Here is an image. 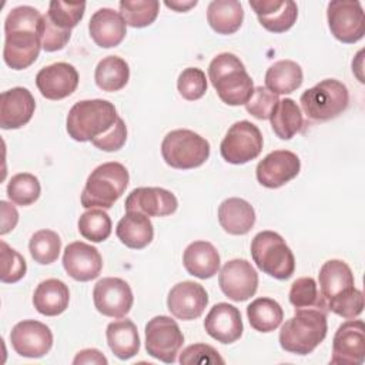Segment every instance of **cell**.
Listing matches in <instances>:
<instances>
[{
    "label": "cell",
    "instance_id": "cell-1",
    "mask_svg": "<svg viewBox=\"0 0 365 365\" xmlns=\"http://www.w3.org/2000/svg\"><path fill=\"white\" fill-rule=\"evenodd\" d=\"M43 14L31 6L10 10L4 21L3 60L13 70L30 67L38 57L41 47Z\"/></svg>",
    "mask_w": 365,
    "mask_h": 365
},
{
    "label": "cell",
    "instance_id": "cell-2",
    "mask_svg": "<svg viewBox=\"0 0 365 365\" xmlns=\"http://www.w3.org/2000/svg\"><path fill=\"white\" fill-rule=\"evenodd\" d=\"M318 281L328 311L346 319L361 315L364 311V295L362 291L355 288L354 274L346 262L341 259L324 262Z\"/></svg>",
    "mask_w": 365,
    "mask_h": 365
},
{
    "label": "cell",
    "instance_id": "cell-3",
    "mask_svg": "<svg viewBox=\"0 0 365 365\" xmlns=\"http://www.w3.org/2000/svg\"><path fill=\"white\" fill-rule=\"evenodd\" d=\"M327 312L317 308H298L279 331V345L295 355L311 354L327 336Z\"/></svg>",
    "mask_w": 365,
    "mask_h": 365
},
{
    "label": "cell",
    "instance_id": "cell-4",
    "mask_svg": "<svg viewBox=\"0 0 365 365\" xmlns=\"http://www.w3.org/2000/svg\"><path fill=\"white\" fill-rule=\"evenodd\" d=\"M208 77L218 97L228 106H242L252 96L254 83L242 61L232 53L215 56L208 66Z\"/></svg>",
    "mask_w": 365,
    "mask_h": 365
},
{
    "label": "cell",
    "instance_id": "cell-5",
    "mask_svg": "<svg viewBox=\"0 0 365 365\" xmlns=\"http://www.w3.org/2000/svg\"><path fill=\"white\" fill-rule=\"evenodd\" d=\"M117 120L118 114L113 103L101 98L81 100L70 108L66 128L73 140L84 143L106 134Z\"/></svg>",
    "mask_w": 365,
    "mask_h": 365
},
{
    "label": "cell",
    "instance_id": "cell-6",
    "mask_svg": "<svg viewBox=\"0 0 365 365\" xmlns=\"http://www.w3.org/2000/svg\"><path fill=\"white\" fill-rule=\"evenodd\" d=\"M128 180L130 175L127 168L117 161L104 163L96 167L88 175L81 192V205L88 210L111 208L124 194Z\"/></svg>",
    "mask_w": 365,
    "mask_h": 365
},
{
    "label": "cell",
    "instance_id": "cell-7",
    "mask_svg": "<svg viewBox=\"0 0 365 365\" xmlns=\"http://www.w3.org/2000/svg\"><path fill=\"white\" fill-rule=\"evenodd\" d=\"M255 265L275 279H288L295 271V258L285 240L274 231H261L251 241Z\"/></svg>",
    "mask_w": 365,
    "mask_h": 365
},
{
    "label": "cell",
    "instance_id": "cell-8",
    "mask_svg": "<svg viewBox=\"0 0 365 365\" xmlns=\"http://www.w3.org/2000/svg\"><path fill=\"white\" fill-rule=\"evenodd\" d=\"M304 114L314 121H328L346 110L349 93L344 83L335 78H325L308 88L299 98Z\"/></svg>",
    "mask_w": 365,
    "mask_h": 365
},
{
    "label": "cell",
    "instance_id": "cell-9",
    "mask_svg": "<svg viewBox=\"0 0 365 365\" xmlns=\"http://www.w3.org/2000/svg\"><path fill=\"white\" fill-rule=\"evenodd\" d=\"M164 161L177 170H191L202 165L210 157V143L200 134L178 128L170 131L161 143Z\"/></svg>",
    "mask_w": 365,
    "mask_h": 365
},
{
    "label": "cell",
    "instance_id": "cell-10",
    "mask_svg": "<svg viewBox=\"0 0 365 365\" xmlns=\"http://www.w3.org/2000/svg\"><path fill=\"white\" fill-rule=\"evenodd\" d=\"M262 134L251 121L242 120L234 123L221 141L220 153L230 164H245L259 155L262 151Z\"/></svg>",
    "mask_w": 365,
    "mask_h": 365
},
{
    "label": "cell",
    "instance_id": "cell-11",
    "mask_svg": "<svg viewBox=\"0 0 365 365\" xmlns=\"http://www.w3.org/2000/svg\"><path fill=\"white\" fill-rule=\"evenodd\" d=\"M182 344L184 335L173 318L157 315L145 324V349L153 358L173 364Z\"/></svg>",
    "mask_w": 365,
    "mask_h": 365
},
{
    "label": "cell",
    "instance_id": "cell-12",
    "mask_svg": "<svg viewBox=\"0 0 365 365\" xmlns=\"http://www.w3.org/2000/svg\"><path fill=\"white\" fill-rule=\"evenodd\" d=\"M327 20L331 34L341 43L354 44L365 34L364 9L358 0L329 1Z\"/></svg>",
    "mask_w": 365,
    "mask_h": 365
},
{
    "label": "cell",
    "instance_id": "cell-13",
    "mask_svg": "<svg viewBox=\"0 0 365 365\" xmlns=\"http://www.w3.org/2000/svg\"><path fill=\"white\" fill-rule=\"evenodd\" d=\"M365 358V325L361 319L342 322L332 339L331 364L361 365Z\"/></svg>",
    "mask_w": 365,
    "mask_h": 365
},
{
    "label": "cell",
    "instance_id": "cell-14",
    "mask_svg": "<svg viewBox=\"0 0 365 365\" xmlns=\"http://www.w3.org/2000/svg\"><path fill=\"white\" fill-rule=\"evenodd\" d=\"M218 284L224 295L235 302L254 297L258 288V274L247 259H231L218 274Z\"/></svg>",
    "mask_w": 365,
    "mask_h": 365
},
{
    "label": "cell",
    "instance_id": "cell-15",
    "mask_svg": "<svg viewBox=\"0 0 365 365\" xmlns=\"http://www.w3.org/2000/svg\"><path fill=\"white\" fill-rule=\"evenodd\" d=\"M93 301L100 314L111 318H123L130 312L134 297L130 285L124 279L107 277L94 285Z\"/></svg>",
    "mask_w": 365,
    "mask_h": 365
},
{
    "label": "cell",
    "instance_id": "cell-16",
    "mask_svg": "<svg viewBox=\"0 0 365 365\" xmlns=\"http://www.w3.org/2000/svg\"><path fill=\"white\" fill-rule=\"evenodd\" d=\"M10 342L20 356L41 358L53 346V334L46 324L36 319H24L13 327Z\"/></svg>",
    "mask_w": 365,
    "mask_h": 365
},
{
    "label": "cell",
    "instance_id": "cell-17",
    "mask_svg": "<svg viewBox=\"0 0 365 365\" xmlns=\"http://www.w3.org/2000/svg\"><path fill=\"white\" fill-rule=\"evenodd\" d=\"M301 170L298 155L288 150H275L267 154L257 165L255 175L261 185L279 188L294 180Z\"/></svg>",
    "mask_w": 365,
    "mask_h": 365
},
{
    "label": "cell",
    "instance_id": "cell-18",
    "mask_svg": "<svg viewBox=\"0 0 365 365\" xmlns=\"http://www.w3.org/2000/svg\"><path fill=\"white\" fill-rule=\"evenodd\" d=\"M208 304L205 288L194 281H182L175 284L167 297L168 311L178 319L191 321L202 315Z\"/></svg>",
    "mask_w": 365,
    "mask_h": 365
},
{
    "label": "cell",
    "instance_id": "cell-19",
    "mask_svg": "<svg viewBox=\"0 0 365 365\" xmlns=\"http://www.w3.org/2000/svg\"><path fill=\"white\" fill-rule=\"evenodd\" d=\"M36 86L43 97L48 100H61L76 91L78 86V73L76 67L68 63H53L37 73Z\"/></svg>",
    "mask_w": 365,
    "mask_h": 365
},
{
    "label": "cell",
    "instance_id": "cell-20",
    "mask_svg": "<svg viewBox=\"0 0 365 365\" xmlns=\"http://www.w3.org/2000/svg\"><path fill=\"white\" fill-rule=\"evenodd\" d=\"M63 267L73 279L87 282L100 275L103 258L96 247L83 241H74L64 250Z\"/></svg>",
    "mask_w": 365,
    "mask_h": 365
},
{
    "label": "cell",
    "instance_id": "cell-21",
    "mask_svg": "<svg viewBox=\"0 0 365 365\" xmlns=\"http://www.w3.org/2000/svg\"><path fill=\"white\" fill-rule=\"evenodd\" d=\"M125 211H138L147 217H165L175 212L178 201L175 195L160 187L134 188L125 198Z\"/></svg>",
    "mask_w": 365,
    "mask_h": 365
},
{
    "label": "cell",
    "instance_id": "cell-22",
    "mask_svg": "<svg viewBox=\"0 0 365 365\" xmlns=\"http://www.w3.org/2000/svg\"><path fill=\"white\" fill-rule=\"evenodd\" d=\"M36 110L33 94L26 87H13L0 96V127L17 130L26 125Z\"/></svg>",
    "mask_w": 365,
    "mask_h": 365
},
{
    "label": "cell",
    "instance_id": "cell-23",
    "mask_svg": "<svg viewBox=\"0 0 365 365\" xmlns=\"http://www.w3.org/2000/svg\"><path fill=\"white\" fill-rule=\"evenodd\" d=\"M204 328L215 341L221 344H232L241 338L244 331L241 312L231 304H215L204 319Z\"/></svg>",
    "mask_w": 365,
    "mask_h": 365
},
{
    "label": "cell",
    "instance_id": "cell-24",
    "mask_svg": "<svg viewBox=\"0 0 365 365\" xmlns=\"http://www.w3.org/2000/svg\"><path fill=\"white\" fill-rule=\"evenodd\" d=\"M261 26L271 33L289 30L298 17V7L292 0H250Z\"/></svg>",
    "mask_w": 365,
    "mask_h": 365
},
{
    "label": "cell",
    "instance_id": "cell-25",
    "mask_svg": "<svg viewBox=\"0 0 365 365\" xmlns=\"http://www.w3.org/2000/svg\"><path fill=\"white\" fill-rule=\"evenodd\" d=\"M88 31L97 46L111 48L124 40L127 34V24L120 13L113 9L103 7L91 16L88 21Z\"/></svg>",
    "mask_w": 365,
    "mask_h": 365
},
{
    "label": "cell",
    "instance_id": "cell-26",
    "mask_svg": "<svg viewBox=\"0 0 365 365\" xmlns=\"http://www.w3.org/2000/svg\"><path fill=\"white\" fill-rule=\"evenodd\" d=\"M218 222L231 235H245L255 224V211L242 198H227L218 207Z\"/></svg>",
    "mask_w": 365,
    "mask_h": 365
},
{
    "label": "cell",
    "instance_id": "cell-27",
    "mask_svg": "<svg viewBox=\"0 0 365 365\" xmlns=\"http://www.w3.org/2000/svg\"><path fill=\"white\" fill-rule=\"evenodd\" d=\"M220 254L208 241L191 242L182 254V264L187 272L200 279L214 277L220 269Z\"/></svg>",
    "mask_w": 365,
    "mask_h": 365
},
{
    "label": "cell",
    "instance_id": "cell-28",
    "mask_svg": "<svg viewBox=\"0 0 365 365\" xmlns=\"http://www.w3.org/2000/svg\"><path fill=\"white\" fill-rule=\"evenodd\" d=\"M115 234L118 240L131 250L145 248L154 238V228L147 217L138 211H125V215L118 221Z\"/></svg>",
    "mask_w": 365,
    "mask_h": 365
},
{
    "label": "cell",
    "instance_id": "cell-29",
    "mask_svg": "<svg viewBox=\"0 0 365 365\" xmlns=\"http://www.w3.org/2000/svg\"><path fill=\"white\" fill-rule=\"evenodd\" d=\"M70 302V291L68 287L57 279L48 278L41 281L34 294H33V305L41 315L56 317L63 314Z\"/></svg>",
    "mask_w": 365,
    "mask_h": 365
},
{
    "label": "cell",
    "instance_id": "cell-30",
    "mask_svg": "<svg viewBox=\"0 0 365 365\" xmlns=\"http://www.w3.org/2000/svg\"><path fill=\"white\" fill-rule=\"evenodd\" d=\"M106 338L111 352L123 361L133 358L140 351L138 331L131 319L110 322L106 329Z\"/></svg>",
    "mask_w": 365,
    "mask_h": 365
},
{
    "label": "cell",
    "instance_id": "cell-31",
    "mask_svg": "<svg viewBox=\"0 0 365 365\" xmlns=\"http://www.w3.org/2000/svg\"><path fill=\"white\" fill-rule=\"evenodd\" d=\"M244 20L242 4L237 0H214L207 7V21L218 34L235 33Z\"/></svg>",
    "mask_w": 365,
    "mask_h": 365
},
{
    "label": "cell",
    "instance_id": "cell-32",
    "mask_svg": "<svg viewBox=\"0 0 365 365\" xmlns=\"http://www.w3.org/2000/svg\"><path fill=\"white\" fill-rule=\"evenodd\" d=\"M302 68L292 60H279L265 73V87L274 94H289L301 87Z\"/></svg>",
    "mask_w": 365,
    "mask_h": 365
},
{
    "label": "cell",
    "instance_id": "cell-33",
    "mask_svg": "<svg viewBox=\"0 0 365 365\" xmlns=\"http://www.w3.org/2000/svg\"><path fill=\"white\" fill-rule=\"evenodd\" d=\"M271 127L281 140H291L304 125L301 108L292 98H282L269 115Z\"/></svg>",
    "mask_w": 365,
    "mask_h": 365
},
{
    "label": "cell",
    "instance_id": "cell-34",
    "mask_svg": "<svg viewBox=\"0 0 365 365\" xmlns=\"http://www.w3.org/2000/svg\"><path fill=\"white\" fill-rule=\"evenodd\" d=\"M130 68L125 60L118 56H107L98 61L94 80L98 88L107 93L118 91L128 83Z\"/></svg>",
    "mask_w": 365,
    "mask_h": 365
},
{
    "label": "cell",
    "instance_id": "cell-35",
    "mask_svg": "<svg viewBox=\"0 0 365 365\" xmlns=\"http://www.w3.org/2000/svg\"><path fill=\"white\" fill-rule=\"evenodd\" d=\"M250 325L258 332H271L277 329L284 318L281 305L272 298H257L247 307Z\"/></svg>",
    "mask_w": 365,
    "mask_h": 365
},
{
    "label": "cell",
    "instance_id": "cell-36",
    "mask_svg": "<svg viewBox=\"0 0 365 365\" xmlns=\"http://www.w3.org/2000/svg\"><path fill=\"white\" fill-rule=\"evenodd\" d=\"M118 6L125 24L134 29L150 26L160 11V3L157 0H123Z\"/></svg>",
    "mask_w": 365,
    "mask_h": 365
},
{
    "label": "cell",
    "instance_id": "cell-37",
    "mask_svg": "<svg viewBox=\"0 0 365 365\" xmlns=\"http://www.w3.org/2000/svg\"><path fill=\"white\" fill-rule=\"evenodd\" d=\"M289 302L295 309L298 308H317L328 312L327 301L324 299L321 291L314 278L302 277L292 282L289 289Z\"/></svg>",
    "mask_w": 365,
    "mask_h": 365
},
{
    "label": "cell",
    "instance_id": "cell-38",
    "mask_svg": "<svg viewBox=\"0 0 365 365\" xmlns=\"http://www.w3.org/2000/svg\"><path fill=\"white\" fill-rule=\"evenodd\" d=\"M60 250L61 240L58 234L51 230L36 231L29 242V251L31 258L41 265L54 262L58 258Z\"/></svg>",
    "mask_w": 365,
    "mask_h": 365
},
{
    "label": "cell",
    "instance_id": "cell-39",
    "mask_svg": "<svg viewBox=\"0 0 365 365\" xmlns=\"http://www.w3.org/2000/svg\"><path fill=\"white\" fill-rule=\"evenodd\" d=\"M78 232L91 242H103L111 234V220L101 208H90L78 218Z\"/></svg>",
    "mask_w": 365,
    "mask_h": 365
},
{
    "label": "cell",
    "instance_id": "cell-40",
    "mask_svg": "<svg viewBox=\"0 0 365 365\" xmlns=\"http://www.w3.org/2000/svg\"><path fill=\"white\" fill-rule=\"evenodd\" d=\"M40 182L38 178L30 173H19L13 175L7 184L9 198L21 207L31 205L40 197Z\"/></svg>",
    "mask_w": 365,
    "mask_h": 365
},
{
    "label": "cell",
    "instance_id": "cell-41",
    "mask_svg": "<svg viewBox=\"0 0 365 365\" xmlns=\"http://www.w3.org/2000/svg\"><path fill=\"white\" fill-rule=\"evenodd\" d=\"M86 10V3L84 1H77V3H67V1H60V0H53L48 4V11L47 17L58 26L60 29L70 30L74 29L83 19Z\"/></svg>",
    "mask_w": 365,
    "mask_h": 365
},
{
    "label": "cell",
    "instance_id": "cell-42",
    "mask_svg": "<svg viewBox=\"0 0 365 365\" xmlns=\"http://www.w3.org/2000/svg\"><path fill=\"white\" fill-rule=\"evenodd\" d=\"M177 88L182 98L188 101L201 98L207 91V78L204 71L197 67L182 70L177 80Z\"/></svg>",
    "mask_w": 365,
    "mask_h": 365
},
{
    "label": "cell",
    "instance_id": "cell-43",
    "mask_svg": "<svg viewBox=\"0 0 365 365\" xmlns=\"http://www.w3.org/2000/svg\"><path fill=\"white\" fill-rule=\"evenodd\" d=\"M1 247V274L0 279L4 284H14L20 281L27 271V264L24 258L13 248H10L4 241L0 242Z\"/></svg>",
    "mask_w": 365,
    "mask_h": 365
},
{
    "label": "cell",
    "instance_id": "cell-44",
    "mask_svg": "<svg viewBox=\"0 0 365 365\" xmlns=\"http://www.w3.org/2000/svg\"><path fill=\"white\" fill-rule=\"evenodd\" d=\"M278 101L279 100L277 94L271 93L267 87L258 86L254 87L252 96L245 103V108L252 117L258 120H269V115L272 114Z\"/></svg>",
    "mask_w": 365,
    "mask_h": 365
},
{
    "label": "cell",
    "instance_id": "cell-45",
    "mask_svg": "<svg viewBox=\"0 0 365 365\" xmlns=\"http://www.w3.org/2000/svg\"><path fill=\"white\" fill-rule=\"evenodd\" d=\"M224 358L218 354L215 348L207 344H192L187 346L180 354V364L181 365H191V364H200V365H214V364H224Z\"/></svg>",
    "mask_w": 365,
    "mask_h": 365
},
{
    "label": "cell",
    "instance_id": "cell-46",
    "mask_svg": "<svg viewBox=\"0 0 365 365\" xmlns=\"http://www.w3.org/2000/svg\"><path fill=\"white\" fill-rule=\"evenodd\" d=\"M71 31L60 29L44 14L43 17V30H41V47L47 53L61 50L70 40Z\"/></svg>",
    "mask_w": 365,
    "mask_h": 365
},
{
    "label": "cell",
    "instance_id": "cell-47",
    "mask_svg": "<svg viewBox=\"0 0 365 365\" xmlns=\"http://www.w3.org/2000/svg\"><path fill=\"white\" fill-rule=\"evenodd\" d=\"M125 140H127V127L124 120L118 117L117 123L106 134H103L98 138H94L91 143L94 147L103 151L113 153L123 148V145L125 144Z\"/></svg>",
    "mask_w": 365,
    "mask_h": 365
},
{
    "label": "cell",
    "instance_id": "cell-48",
    "mask_svg": "<svg viewBox=\"0 0 365 365\" xmlns=\"http://www.w3.org/2000/svg\"><path fill=\"white\" fill-rule=\"evenodd\" d=\"M0 210H1V230L0 234L4 235L10 232L19 222V212L14 205H11L7 201H0Z\"/></svg>",
    "mask_w": 365,
    "mask_h": 365
},
{
    "label": "cell",
    "instance_id": "cell-49",
    "mask_svg": "<svg viewBox=\"0 0 365 365\" xmlns=\"http://www.w3.org/2000/svg\"><path fill=\"white\" fill-rule=\"evenodd\" d=\"M74 365L78 364H97V365H107L108 361L107 358L96 348H87L83 349L80 352H77V355L73 359Z\"/></svg>",
    "mask_w": 365,
    "mask_h": 365
},
{
    "label": "cell",
    "instance_id": "cell-50",
    "mask_svg": "<svg viewBox=\"0 0 365 365\" xmlns=\"http://www.w3.org/2000/svg\"><path fill=\"white\" fill-rule=\"evenodd\" d=\"M197 0H191V1H181V0H174V1H165L164 4L174 10V11H178V13H184V11H188L191 7H195L197 6Z\"/></svg>",
    "mask_w": 365,
    "mask_h": 365
}]
</instances>
